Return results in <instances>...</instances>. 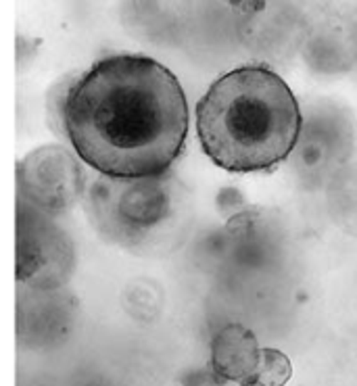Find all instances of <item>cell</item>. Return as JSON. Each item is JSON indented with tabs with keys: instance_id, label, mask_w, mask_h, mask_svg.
I'll return each mask as SVG.
<instances>
[{
	"instance_id": "3957f363",
	"label": "cell",
	"mask_w": 357,
	"mask_h": 386,
	"mask_svg": "<svg viewBox=\"0 0 357 386\" xmlns=\"http://www.w3.org/2000/svg\"><path fill=\"white\" fill-rule=\"evenodd\" d=\"M71 263L67 238L38 211L21 209L17 230V278L44 286L65 280Z\"/></svg>"
},
{
	"instance_id": "5b68a950",
	"label": "cell",
	"mask_w": 357,
	"mask_h": 386,
	"mask_svg": "<svg viewBox=\"0 0 357 386\" xmlns=\"http://www.w3.org/2000/svg\"><path fill=\"white\" fill-rule=\"evenodd\" d=\"M263 347L245 326L222 328L211 345V365L215 376L240 386H255Z\"/></svg>"
},
{
	"instance_id": "52a82bcc",
	"label": "cell",
	"mask_w": 357,
	"mask_h": 386,
	"mask_svg": "<svg viewBox=\"0 0 357 386\" xmlns=\"http://www.w3.org/2000/svg\"><path fill=\"white\" fill-rule=\"evenodd\" d=\"M292 376V365L289 357L276 349L263 347L260 374L255 386H284Z\"/></svg>"
},
{
	"instance_id": "8992f818",
	"label": "cell",
	"mask_w": 357,
	"mask_h": 386,
	"mask_svg": "<svg viewBox=\"0 0 357 386\" xmlns=\"http://www.w3.org/2000/svg\"><path fill=\"white\" fill-rule=\"evenodd\" d=\"M161 180L119 182L122 193L113 207L119 230H149L161 220L167 211V193L163 191Z\"/></svg>"
},
{
	"instance_id": "6da1fadb",
	"label": "cell",
	"mask_w": 357,
	"mask_h": 386,
	"mask_svg": "<svg viewBox=\"0 0 357 386\" xmlns=\"http://www.w3.org/2000/svg\"><path fill=\"white\" fill-rule=\"evenodd\" d=\"M61 122L80 161L102 178L161 180L186 146L188 102L165 65L113 55L67 88Z\"/></svg>"
},
{
	"instance_id": "7a4b0ae2",
	"label": "cell",
	"mask_w": 357,
	"mask_h": 386,
	"mask_svg": "<svg viewBox=\"0 0 357 386\" xmlns=\"http://www.w3.org/2000/svg\"><path fill=\"white\" fill-rule=\"evenodd\" d=\"M196 134L218 167L232 173L263 171L292 153L301 111L276 71L247 65L218 77L198 100Z\"/></svg>"
},
{
	"instance_id": "277c9868",
	"label": "cell",
	"mask_w": 357,
	"mask_h": 386,
	"mask_svg": "<svg viewBox=\"0 0 357 386\" xmlns=\"http://www.w3.org/2000/svg\"><path fill=\"white\" fill-rule=\"evenodd\" d=\"M78 167L59 149H40L21 165V188L40 209H59L78 194Z\"/></svg>"
}]
</instances>
